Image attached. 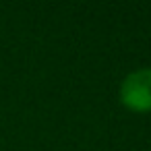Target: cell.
<instances>
[{
    "mask_svg": "<svg viewBox=\"0 0 151 151\" xmlns=\"http://www.w3.org/2000/svg\"><path fill=\"white\" fill-rule=\"evenodd\" d=\"M120 99L130 110H151V68L128 73L120 85Z\"/></svg>",
    "mask_w": 151,
    "mask_h": 151,
    "instance_id": "6da1fadb",
    "label": "cell"
}]
</instances>
